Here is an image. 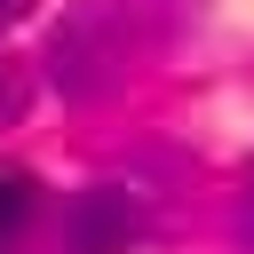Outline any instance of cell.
Returning a JSON list of instances; mask_svg holds the SVG:
<instances>
[{"instance_id":"obj_2","label":"cell","mask_w":254,"mask_h":254,"mask_svg":"<svg viewBox=\"0 0 254 254\" xmlns=\"http://www.w3.org/2000/svg\"><path fill=\"white\" fill-rule=\"evenodd\" d=\"M143 230H151V206L135 183H87L64 198L56 254H127V246H143Z\"/></svg>"},{"instance_id":"obj_3","label":"cell","mask_w":254,"mask_h":254,"mask_svg":"<svg viewBox=\"0 0 254 254\" xmlns=\"http://www.w3.org/2000/svg\"><path fill=\"white\" fill-rule=\"evenodd\" d=\"M24 222H32V183L24 175H0V254H16Z\"/></svg>"},{"instance_id":"obj_5","label":"cell","mask_w":254,"mask_h":254,"mask_svg":"<svg viewBox=\"0 0 254 254\" xmlns=\"http://www.w3.org/2000/svg\"><path fill=\"white\" fill-rule=\"evenodd\" d=\"M16 16H24V0H0V32H8V24H16Z\"/></svg>"},{"instance_id":"obj_1","label":"cell","mask_w":254,"mask_h":254,"mask_svg":"<svg viewBox=\"0 0 254 254\" xmlns=\"http://www.w3.org/2000/svg\"><path fill=\"white\" fill-rule=\"evenodd\" d=\"M190 24L198 0H71L40 48V71L64 103H103L127 79H143Z\"/></svg>"},{"instance_id":"obj_4","label":"cell","mask_w":254,"mask_h":254,"mask_svg":"<svg viewBox=\"0 0 254 254\" xmlns=\"http://www.w3.org/2000/svg\"><path fill=\"white\" fill-rule=\"evenodd\" d=\"M238 246L254 254V167H246V183H238Z\"/></svg>"}]
</instances>
